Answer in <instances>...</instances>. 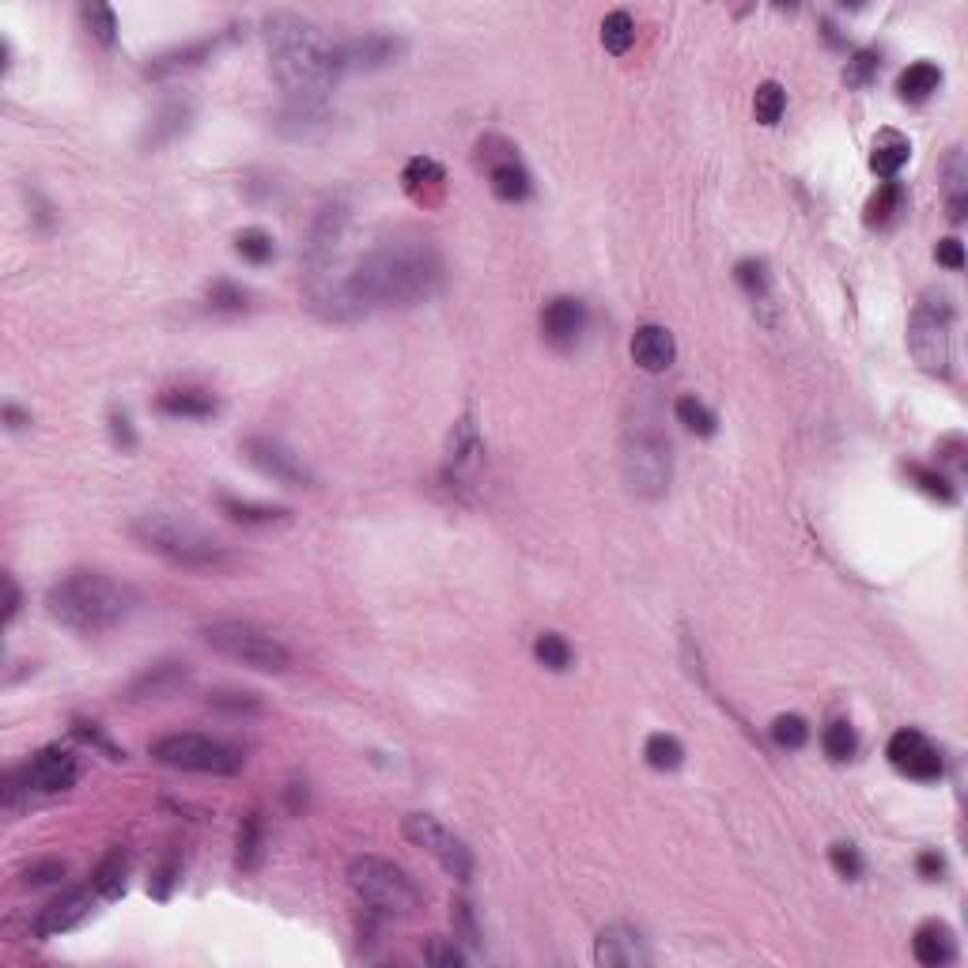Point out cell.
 Listing matches in <instances>:
<instances>
[{
    "instance_id": "1",
    "label": "cell",
    "mask_w": 968,
    "mask_h": 968,
    "mask_svg": "<svg viewBox=\"0 0 968 968\" xmlns=\"http://www.w3.org/2000/svg\"><path fill=\"white\" fill-rule=\"evenodd\" d=\"M443 253L432 239L394 235L371 246L360 261L345 258L311 265L303 273V291L311 311L325 322H356L386 307H420L443 288Z\"/></svg>"
},
{
    "instance_id": "2",
    "label": "cell",
    "mask_w": 968,
    "mask_h": 968,
    "mask_svg": "<svg viewBox=\"0 0 968 968\" xmlns=\"http://www.w3.org/2000/svg\"><path fill=\"white\" fill-rule=\"evenodd\" d=\"M265 46L276 84L299 102H322L345 73L340 42L296 12L265 15Z\"/></svg>"
},
{
    "instance_id": "3",
    "label": "cell",
    "mask_w": 968,
    "mask_h": 968,
    "mask_svg": "<svg viewBox=\"0 0 968 968\" xmlns=\"http://www.w3.org/2000/svg\"><path fill=\"white\" fill-rule=\"evenodd\" d=\"M140 594L125 579L99 568H76L61 575L46 594V613L76 636H102L133 617Z\"/></svg>"
},
{
    "instance_id": "4",
    "label": "cell",
    "mask_w": 968,
    "mask_h": 968,
    "mask_svg": "<svg viewBox=\"0 0 968 968\" xmlns=\"http://www.w3.org/2000/svg\"><path fill=\"white\" fill-rule=\"evenodd\" d=\"M133 537L145 545L148 553L163 557L166 564L186 568V571H224L232 564V553L197 522L182 519V514H140L133 522Z\"/></svg>"
},
{
    "instance_id": "5",
    "label": "cell",
    "mask_w": 968,
    "mask_h": 968,
    "mask_svg": "<svg viewBox=\"0 0 968 968\" xmlns=\"http://www.w3.org/2000/svg\"><path fill=\"white\" fill-rule=\"evenodd\" d=\"M348 885L352 893L368 904L375 916L386 919H409L424 908V893L412 882L398 862L383 859V855H356L348 862Z\"/></svg>"
},
{
    "instance_id": "6",
    "label": "cell",
    "mask_w": 968,
    "mask_h": 968,
    "mask_svg": "<svg viewBox=\"0 0 968 968\" xmlns=\"http://www.w3.org/2000/svg\"><path fill=\"white\" fill-rule=\"evenodd\" d=\"M152 760H160L163 768H178V772H197V775H235L246 768L243 749L220 742L209 734H194V730H174L152 742Z\"/></svg>"
},
{
    "instance_id": "7",
    "label": "cell",
    "mask_w": 968,
    "mask_h": 968,
    "mask_svg": "<svg viewBox=\"0 0 968 968\" xmlns=\"http://www.w3.org/2000/svg\"><path fill=\"white\" fill-rule=\"evenodd\" d=\"M621 477L632 496L662 499L673 481V447L655 427H636L624 435L621 447Z\"/></svg>"
},
{
    "instance_id": "8",
    "label": "cell",
    "mask_w": 968,
    "mask_h": 968,
    "mask_svg": "<svg viewBox=\"0 0 968 968\" xmlns=\"http://www.w3.org/2000/svg\"><path fill=\"white\" fill-rule=\"evenodd\" d=\"M201 640L209 644L216 655L235 658V662L250 666L258 673H284L291 666L288 647L281 644L276 636H269L265 629L250 621H216V624H204Z\"/></svg>"
},
{
    "instance_id": "9",
    "label": "cell",
    "mask_w": 968,
    "mask_h": 968,
    "mask_svg": "<svg viewBox=\"0 0 968 968\" xmlns=\"http://www.w3.org/2000/svg\"><path fill=\"white\" fill-rule=\"evenodd\" d=\"M908 352L927 375H954V307L946 296L923 299L908 322Z\"/></svg>"
},
{
    "instance_id": "10",
    "label": "cell",
    "mask_w": 968,
    "mask_h": 968,
    "mask_svg": "<svg viewBox=\"0 0 968 968\" xmlns=\"http://www.w3.org/2000/svg\"><path fill=\"white\" fill-rule=\"evenodd\" d=\"M405 836L417 847H424L455 882H470L473 878V852L466 847V840H458L450 829H443L435 817L427 814H409L405 817Z\"/></svg>"
},
{
    "instance_id": "11",
    "label": "cell",
    "mask_w": 968,
    "mask_h": 968,
    "mask_svg": "<svg viewBox=\"0 0 968 968\" xmlns=\"http://www.w3.org/2000/svg\"><path fill=\"white\" fill-rule=\"evenodd\" d=\"M243 458L261 473V477L284 484V488H314L311 466H307L291 447H284L281 439L250 435V439H243Z\"/></svg>"
},
{
    "instance_id": "12",
    "label": "cell",
    "mask_w": 968,
    "mask_h": 968,
    "mask_svg": "<svg viewBox=\"0 0 968 968\" xmlns=\"http://www.w3.org/2000/svg\"><path fill=\"white\" fill-rule=\"evenodd\" d=\"M889 765L896 768V772H904V775H911V780H923V783H931V780H939L942 775V753L934 749L931 742H927L923 734H919V730H911V727H904V730H896L893 737H889Z\"/></svg>"
},
{
    "instance_id": "13",
    "label": "cell",
    "mask_w": 968,
    "mask_h": 968,
    "mask_svg": "<svg viewBox=\"0 0 968 968\" xmlns=\"http://www.w3.org/2000/svg\"><path fill=\"white\" fill-rule=\"evenodd\" d=\"M23 768H27V780L38 795H61V791H73L80 780V760L73 749H61V745L38 749Z\"/></svg>"
},
{
    "instance_id": "14",
    "label": "cell",
    "mask_w": 968,
    "mask_h": 968,
    "mask_svg": "<svg viewBox=\"0 0 968 968\" xmlns=\"http://www.w3.org/2000/svg\"><path fill=\"white\" fill-rule=\"evenodd\" d=\"M484 462V439H481V427L477 420H473V412H466V417H458V424L450 427L447 435V481H455L458 488H462L466 481L477 477ZM450 484V488H455Z\"/></svg>"
},
{
    "instance_id": "15",
    "label": "cell",
    "mask_w": 968,
    "mask_h": 968,
    "mask_svg": "<svg viewBox=\"0 0 968 968\" xmlns=\"http://www.w3.org/2000/svg\"><path fill=\"white\" fill-rule=\"evenodd\" d=\"M194 681L186 662H174V658H163V662H152L148 670H140L137 678L129 681L125 696L133 704H148V700H171V696L186 693V685Z\"/></svg>"
},
{
    "instance_id": "16",
    "label": "cell",
    "mask_w": 968,
    "mask_h": 968,
    "mask_svg": "<svg viewBox=\"0 0 968 968\" xmlns=\"http://www.w3.org/2000/svg\"><path fill=\"white\" fill-rule=\"evenodd\" d=\"M477 160L488 163V186L499 201H526L530 197V174L526 166L519 163L514 148L507 140H499V152H488L484 145H477Z\"/></svg>"
},
{
    "instance_id": "17",
    "label": "cell",
    "mask_w": 968,
    "mask_h": 968,
    "mask_svg": "<svg viewBox=\"0 0 968 968\" xmlns=\"http://www.w3.org/2000/svg\"><path fill=\"white\" fill-rule=\"evenodd\" d=\"M405 50L409 46L398 35H363L340 46V58H345V73H378V69L398 65Z\"/></svg>"
},
{
    "instance_id": "18",
    "label": "cell",
    "mask_w": 968,
    "mask_h": 968,
    "mask_svg": "<svg viewBox=\"0 0 968 968\" xmlns=\"http://www.w3.org/2000/svg\"><path fill=\"white\" fill-rule=\"evenodd\" d=\"M586 322H591V311H586L583 299L557 296L549 299L542 311V337L549 340L553 348H575L579 337L586 333Z\"/></svg>"
},
{
    "instance_id": "19",
    "label": "cell",
    "mask_w": 968,
    "mask_h": 968,
    "mask_svg": "<svg viewBox=\"0 0 968 968\" xmlns=\"http://www.w3.org/2000/svg\"><path fill=\"white\" fill-rule=\"evenodd\" d=\"M594 961L606 968H636V965H650V950L636 927L613 923L594 942Z\"/></svg>"
},
{
    "instance_id": "20",
    "label": "cell",
    "mask_w": 968,
    "mask_h": 968,
    "mask_svg": "<svg viewBox=\"0 0 968 968\" xmlns=\"http://www.w3.org/2000/svg\"><path fill=\"white\" fill-rule=\"evenodd\" d=\"M189 125H194V102L189 99L160 102V110L148 117L145 133H140V152H160V148L174 145L178 137H186Z\"/></svg>"
},
{
    "instance_id": "21",
    "label": "cell",
    "mask_w": 968,
    "mask_h": 968,
    "mask_svg": "<svg viewBox=\"0 0 968 968\" xmlns=\"http://www.w3.org/2000/svg\"><path fill=\"white\" fill-rule=\"evenodd\" d=\"M91 916V893L87 889H65L61 896H53L35 919V934L38 939H58V934L80 927L84 919Z\"/></svg>"
},
{
    "instance_id": "22",
    "label": "cell",
    "mask_w": 968,
    "mask_h": 968,
    "mask_svg": "<svg viewBox=\"0 0 968 968\" xmlns=\"http://www.w3.org/2000/svg\"><path fill=\"white\" fill-rule=\"evenodd\" d=\"M227 30L224 35H212V38H197V42H186L178 46V50H166L160 53V58H152L145 65V76L148 80H166V76H178V73H189V69L204 65V61H212V53L220 50V46L227 42Z\"/></svg>"
},
{
    "instance_id": "23",
    "label": "cell",
    "mask_w": 968,
    "mask_h": 968,
    "mask_svg": "<svg viewBox=\"0 0 968 968\" xmlns=\"http://www.w3.org/2000/svg\"><path fill=\"white\" fill-rule=\"evenodd\" d=\"M632 360H636L640 371H647V375H662V371L673 368V360H678V340H673V333L666 330V325H640L636 337H632Z\"/></svg>"
},
{
    "instance_id": "24",
    "label": "cell",
    "mask_w": 968,
    "mask_h": 968,
    "mask_svg": "<svg viewBox=\"0 0 968 968\" xmlns=\"http://www.w3.org/2000/svg\"><path fill=\"white\" fill-rule=\"evenodd\" d=\"M156 409L174 420H209L216 417L220 401L209 390H201V386H171V390H163L156 398Z\"/></svg>"
},
{
    "instance_id": "25",
    "label": "cell",
    "mask_w": 968,
    "mask_h": 968,
    "mask_svg": "<svg viewBox=\"0 0 968 968\" xmlns=\"http://www.w3.org/2000/svg\"><path fill=\"white\" fill-rule=\"evenodd\" d=\"M911 954H916L919 965L927 968H942L950 965L957 957V942H954V931H950L946 923H923L916 931V939H911Z\"/></svg>"
},
{
    "instance_id": "26",
    "label": "cell",
    "mask_w": 968,
    "mask_h": 968,
    "mask_svg": "<svg viewBox=\"0 0 968 968\" xmlns=\"http://www.w3.org/2000/svg\"><path fill=\"white\" fill-rule=\"evenodd\" d=\"M276 129H281L288 140H311V137H319V133L330 129V114L322 110V102H299L296 99L288 110H281Z\"/></svg>"
},
{
    "instance_id": "27",
    "label": "cell",
    "mask_w": 968,
    "mask_h": 968,
    "mask_svg": "<svg viewBox=\"0 0 968 968\" xmlns=\"http://www.w3.org/2000/svg\"><path fill=\"white\" fill-rule=\"evenodd\" d=\"M911 156V145L901 137L896 129H882L874 140V152H870V171L878 174V178L893 182L896 174H901V166L908 163Z\"/></svg>"
},
{
    "instance_id": "28",
    "label": "cell",
    "mask_w": 968,
    "mask_h": 968,
    "mask_svg": "<svg viewBox=\"0 0 968 968\" xmlns=\"http://www.w3.org/2000/svg\"><path fill=\"white\" fill-rule=\"evenodd\" d=\"M220 511H224L232 522H243V526H276V522L291 519L288 507L250 504V499H239V496H220Z\"/></svg>"
},
{
    "instance_id": "29",
    "label": "cell",
    "mask_w": 968,
    "mask_h": 968,
    "mask_svg": "<svg viewBox=\"0 0 968 968\" xmlns=\"http://www.w3.org/2000/svg\"><path fill=\"white\" fill-rule=\"evenodd\" d=\"M235 862H239L243 874H253V870L265 862V829H261L258 814H246L239 821V836H235Z\"/></svg>"
},
{
    "instance_id": "30",
    "label": "cell",
    "mask_w": 968,
    "mask_h": 968,
    "mask_svg": "<svg viewBox=\"0 0 968 968\" xmlns=\"http://www.w3.org/2000/svg\"><path fill=\"white\" fill-rule=\"evenodd\" d=\"M734 281L742 284V291L749 296L753 311H768L772 307V276L760 258H745L734 265Z\"/></svg>"
},
{
    "instance_id": "31",
    "label": "cell",
    "mask_w": 968,
    "mask_h": 968,
    "mask_svg": "<svg viewBox=\"0 0 968 968\" xmlns=\"http://www.w3.org/2000/svg\"><path fill=\"white\" fill-rule=\"evenodd\" d=\"M939 84H942V69L931 65V61H916V65H908L896 76V95H901L904 102H927L939 91Z\"/></svg>"
},
{
    "instance_id": "32",
    "label": "cell",
    "mask_w": 968,
    "mask_h": 968,
    "mask_svg": "<svg viewBox=\"0 0 968 968\" xmlns=\"http://www.w3.org/2000/svg\"><path fill=\"white\" fill-rule=\"evenodd\" d=\"M125 874H129V855H125L122 847H114V852L95 867L91 889L102 896V901H117V896L125 893Z\"/></svg>"
},
{
    "instance_id": "33",
    "label": "cell",
    "mask_w": 968,
    "mask_h": 968,
    "mask_svg": "<svg viewBox=\"0 0 968 968\" xmlns=\"http://www.w3.org/2000/svg\"><path fill=\"white\" fill-rule=\"evenodd\" d=\"M901 212H904V186L901 182H882L878 194L867 201V216L862 220H867L870 227H885V224H893Z\"/></svg>"
},
{
    "instance_id": "34",
    "label": "cell",
    "mask_w": 968,
    "mask_h": 968,
    "mask_svg": "<svg viewBox=\"0 0 968 968\" xmlns=\"http://www.w3.org/2000/svg\"><path fill=\"white\" fill-rule=\"evenodd\" d=\"M673 417H678V424H685L693 435H700V439H711V435L719 432V417L704 401H696L693 394L673 401Z\"/></svg>"
},
{
    "instance_id": "35",
    "label": "cell",
    "mask_w": 968,
    "mask_h": 968,
    "mask_svg": "<svg viewBox=\"0 0 968 968\" xmlns=\"http://www.w3.org/2000/svg\"><path fill=\"white\" fill-rule=\"evenodd\" d=\"M405 189H409L412 197H424L432 194V189H439L443 182H447V174H443V166L435 160H427V156H417V160L405 163V174H401Z\"/></svg>"
},
{
    "instance_id": "36",
    "label": "cell",
    "mask_w": 968,
    "mask_h": 968,
    "mask_svg": "<svg viewBox=\"0 0 968 968\" xmlns=\"http://www.w3.org/2000/svg\"><path fill=\"white\" fill-rule=\"evenodd\" d=\"M644 757L655 772H673V768H681V760H685V745L673 734H650L644 742Z\"/></svg>"
},
{
    "instance_id": "37",
    "label": "cell",
    "mask_w": 968,
    "mask_h": 968,
    "mask_svg": "<svg viewBox=\"0 0 968 968\" xmlns=\"http://www.w3.org/2000/svg\"><path fill=\"white\" fill-rule=\"evenodd\" d=\"M632 42H636V23H632L629 12H609L606 20H601V46H606L609 53H629Z\"/></svg>"
},
{
    "instance_id": "38",
    "label": "cell",
    "mask_w": 968,
    "mask_h": 968,
    "mask_svg": "<svg viewBox=\"0 0 968 968\" xmlns=\"http://www.w3.org/2000/svg\"><path fill=\"white\" fill-rule=\"evenodd\" d=\"M235 253H239L243 261H250V265H269V261L276 258V243L269 232H261V227H246V232L235 235Z\"/></svg>"
},
{
    "instance_id": "39",
    "label": "cell",
    "mask_w": 968,
    "mask_h": 968,
    "mask_svg": "<svg viewBox=\"0 0 968 968\" xmlns=\"http://www.w3.org/2000/svg\"><path fill=\"white\" fill-rule=\"evenodd\" d=\"M534 658L545 666V670L564 673L571 666V644L560 636V632H542V636L534 640Z\"/></svg>"
},
{
    "instance_id": "40",
    "label": "cell",
    "mask_w": 968,
    "mask_h": 968,
    "mask_svg": "<svg viewBox=\"0 0 968 968\" xmlns=\"http://www.w3.org/2000/svg\"><path fill=\"white\" fill-rule=\"evenodd\" d=\"M753 110H757V122L760 125H775L787 110V91H783L775 80H765L753 95Z\"/></svg>"
},
{
    "instance_id": "41",
    "label": "cell",
    "mask_w": 968,
    "mask_h": 968,
    "mask_svg": "<svg viewBox=\"0 0 968 968\" xmlns=\"http://www.w3.org/2000/svg\"><path fill=\"white\" fill-rule=\"evenodd\" d=\"M821 745L832 760H852L855 749H859V737H855V727L847 723V719H836V723L824 727Z\"/></svg>"
},
{
    "instance_id": "42",
    "label": "cell",
    "mask_w": 968,
    "mask_h": 968,
    "mask_svg": "<svg viewBox=\"0 0 968 968\" xmlns=\"http://www.w3.org/2000/svg\"><path fill=\"white\" fill-rule=\"evenodd\" d=\"M80 15H84V23H87V30H91L95 42H102V46H114L117 42L114 8H107V4H84Z\"/></svg>"
},
{
    "instance_id": "43",
    "label": "cell",
    "mask_w": 968,
    "mask_h": 968,
    "mask_svg": "<svg viewBox=\"0 0 968 968\" xmlns=\"http://www.w3.org/2000/svg\"><path fill=\"white\" fill-rule=\"evenodd\" d=\"M904 473H908L911 481L919 484V488L927 492V496H934V499H942V504H954L957 499V492H954V484H950L946 477H942L939 470H927V466H904Z\"/></svg>"
},
{
    "instance_id": "44",
    "label": "cell",
    "mask_w": 968,
    "mask_h": 968,
    "mask_svg": "<svg viewBox=\"0 0 968 968\" xmlns=\"http://www.w3.org/2000/svg\"><path fill=\"white\" fill-rule=\"evenodd\" d=\"M209 307L212 311H224V314H243L246 307H250V296H246V288H239V284L216 281L209 288Z\"/></svg>"
},
{
    "instance_id": "45",
    "label": "cell",
    "mask_w": 968,
    "mask_h": 968,
    "mask_svg": "<svg viewBox=\"0 0 968 968\" xmlns=\"http://www.w3.org/2000/svg\"><path fill=\"white\" fill-rule=\"evenodd\" d=\"M772 742L780 745V749H803V745L809 742V727L803 716H775L772 723Z\"/></svg>"
},
{
    "instance_id": "46",
    "label": "cell",
    "mask_w": 968,
    "mask_h": 968,
    "mask_svg": "<svg viewBox=\"0 0 968 968\" xmlns=\"http://www.w3.org/2000/svg\"><path fill=\"white\" fill-rule=\"evenodd\" d=\"M209 708L227 711V716H258L261 700L253 693H235V688H224V693H212L209 696Z\"/></svg>"
},
{
    "instance_id": "47",
    "label": "cell",
    "mask_w": 968,
    "mask_h": 968,
    "mask_svg": "<svg viewBox=\"0 0 968 968\" xmlns=\"http://www.w3.org/2000/svg\"><path fill=\"white\" fill-rule=\"evenodd\" d=\"M65 874H69V862L65 859H42V862H35V867L23 870V885H27V889L58 885Z\"/></svg>"
},
{
    "instance_id": "48",
    "label": "cell",
    "mask_w": 968,
    "mask_h": 968,
    "mask_svg": "<svg viewBox=\"0 0 968 968\" xmlns=\"http://www.w3.org/2000/svg\"><path fill=\"white\" fill-rule=\"evenodd\" d=\"M878 65H882V58H878V50H862V53H855V58L847 61V84H855V87H867L870 80H874Z\"/></svg>"
},
{
    "instance_id": "49",
    "label": "cell",
    "mask_w": 968,
    "mask_h": 968,
    "mask_svg": "<svg viewBox=\"0 0 968 968\" xmlns=\"http://www.w3.org/2000/svg\"><path fill=\"white\" fill-rule=\"evenodd\" d=\"M829 859H832V867H836V874H844L847 882L862 878V855L855 852L852 844H832L829 847Z\"/></svg>"
},
{
    "instance_id": "50",
    "label": "cell",
    "mask_w": 968,
    "mask_h": 968,
    "mask_svg": "<svg viewBox=\"0 0 968 968\" xmlns=\"http://www.w3.org/2000/svg\"><path fill=\"white\" fill-rule=\"evenodd\" d=\"M424 961L439 965V968H462L466 965V954L455 946V939L450 942H427L424 946Z\"/></svg>"
},
{
    "instance_id": "51",
    "label": "cell",
    "mask_w": 968,
    "mask_h": 968,
    "mask_svg": "<svg viewBox=\"0 0 968 968\" xmlns=\"http://www.w3.org/2000/svg\"><path fill=\"white\" fill-rule=\"evenodd\" d=\"M450 919H455V934H462L470 946H477L481 942V931H477V919H473V908L466 901H455V911H450Z\"/></svg>"
},
{
    "instance_id": "52",
    "label": "cell",
    "mask_w": 968,
    "mask_h": 968,
    "mask_svg": "<svg viewBox=\"0 0 968 968\" xmlns=\"http://www.w3.org/2000/svg\"><path fill=\"white\" fill-rule=\"evenodd\" d=\"M110 435H114L117 447L133 450L137 447V435H133V424H129V412H110Z\"/></svg>"
},
{
    "instance_id": "53",
    "label": "cell",
    "mask_w": 968,
    "mask_h": 968,
    "mask_svg": "<svg viewBox=\"0 0 968 968\" xmlns=\"http://www.w3.org/2000/svg\"><path fill=\"white\" fill-rule=\"evenodd\" d=\"M934 258H939V265H946V269H965V246H961V239H942L939 246H934Z\"/></svg>"
},
{
    "instance_id": "54",
    "label": "cell",
    "mask_w": 968,
    "mask_h": 968,
    "mask_svg": "<svg viewBox=\"0 0 968 968\" xmlns=\"http://www.w3.org/2000/svg\"><path fill=\"white\" fill-rule=\"evenodd\" d=\"M178 862L174 859H166L160 870H156V878H152V893L160 896V901H166V896H171V889H174V882H178Z\"/></svg>"
},
{
    "instance_id": "55",
    "label": "cell",
    "mask_w": 968,
    "mask_h": 968,
    "mask_svg": "<svg viewBox=\"0 0 968 968\" xmlns=\"http://www.w3.org/2000/svg\"><path fill=\"white\" fill-rule=\"evenodd\" d=\"M916 867H919V874H923L927 882H934V878H939L942 870H946V859H942L939 852H923V855H919Z\"/></svg>"
},
{
    "instance_id": "56",
    "label": "cell",
    "mask_w": 968,
    "mask_h": 968,
    "mask_svg": "<svg viewBox=\"0 0 968 968\" xmlns=\"http://www.w3.org/2000/svg\"><path fill=\"white\" fill-rule=\"evenodd\" d=\"M4 624H12L15 621V613H20V586H15V579L12 575H4Z\"/></svg>"
},
{
    "instance_id": "57",
    "label": "cell",
    "mask_w": 968,
    "mask_h": 968,
    "mask_svg": "<svg viewBox=\"0 0 968 968\" xmlns=\"http://www.w3.org/2000/svg\"><path fill=\"white\" fill-rule=\"evenodd\" d=\"M4 420H8V427H12V432H20L23 424H30L27 412H20L15 405H4Z\"/></svg>"
}]
</instances>
